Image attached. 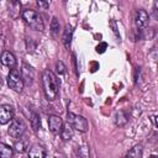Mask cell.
Returning <instances> with one entry per match:
<instances>
[{
    "instance_id": "cell-21",
    "label": "cell",
    "mask_w": 158,
    "mask_h": 158,
    "mask_svg": "<svg viewBox=\"0 0 158 158\" xmlns=\"http://www.w3.org/2000/svg\"><path fill=\"white\" fill-rule=\"evenodd\" d=\"M156 118H157V116H156V115H152V116H151V121L153 122L154 127H157V120H156Z\"/></svg>"
},
{
    "instance_id": "cell-7",
    "label": "cell",
    "mask_w": 158,
    "mask_h": 158,
    "mask_svg": "<svg viewBox=\"0 0 158 158\" xmlns=\"http://www.w3.org/2000/svg\"><path fill=\"white\" fill-rule=\"evenodd\" d=\"M14 118V107L9 104L0 105V125H6Z\"/></svg>"
},
{
    "instance_id": "cell-8",
    "label": "cell",
    "mask_w": 158,
    "mask_h": 158,
    "mask_svg": "<svg viewBox=\"0 0 158 158\" xmlns=\"http://www.w3.org/2000/svg\"><path fill=\"white\" fill-rule=\"evenodd\" d=\"M63 120L62 117L57 116V115H51L48 117V127H49V131L54 135H59L60 131H62V127H63Z\"/></svg>"
},
{
    "instance_id": "cell-16",
    "label": "cell",
    "mask_w": 158,
    "mask_h": 158,
    "mask_svg": "<svg viewBox=\"0 0 158 158\" xmlns=\"http://www.w3.org/2000/svg\"><path fill=\"white\" fill-rule=\"evenodd\" d=\"M40 125H41V121H40L38 114L35 112V111H32V112H31V126H32V128H33L35 131H37L38 127H40Z\"/></svg>"
},
{
    "instance_id": "cell-15",
    "label": "cell",
    "mask_w": 158,
    "mask_h": 158,
    "mask_svg": "<svg viewBox=\"0 0 158 158\" xmlns=\"http://www.w3.org/2000/svg\"><path fill=\"white\" fill-rule=\"evenodd\" d=\"M128 122V115L126 111H118L115 116V123L117 126H123Z\"/></svg>"
},
{
    "instance_id": "cell-13",
    "label": "cell",
    "mask_w": 158,
    "mask_h": 158,
    "mask_svg": "<svg viewBox=\"0 0 158 158\" xmlns=\"http://www.w3.org/2000/svg\"><path fill=\"white\" fill-rule=\"evenodd\" d=\"M14 157V148L6 143H0V158H12Z\"/></svg>"
},
{
    "instance_id": "cell-5",
    "label": "cell",
    "mask_w": 158,
    "mask_h": 158,
    "mask_svg": "<svg viewBox=\"0 0 158 158\" xmlns=\"http://www.w3.org/2000/svg\"><path fill=\"white\" fill-rule=\"evenodd\" d=\"M25 131H26V123H25V121H23L22 118L16 117V118H12V120H11L7 132H9V135H10L12 138L20 139V138L23 136Z\"/></svg>"
},
{
    "instance_id": "cell-1",
    "label": "cell",
    "mask_w": 158,
    "mask_h": 158,
    "mask_svg": "<svg viewBox=\"0 0 158 158\" xmlns=\"http://www.w3.org/2000/svg\"><path fill=\"white\" fill-rule=\"evenodd\" d=\"M41 80H42V88H43L46 99L48 101L56 100L59 94V80H58L57 75L52 70L46 69L42 73Z\"/></svg>"
},
{
    "instance_id": "cell-17",
    "label": "cell",
    "mask_w": 158,
    "mask_h": 158,
    "mask_svg": "<svg viewBox=\"0 0 158 158\" xmlns=\"http://www.w3.org/2000/svg\"><path fill=\"white\" fill-rule=\"evenodd\" d=\"M59 28H60V26H59L58 19H57V17H53V19H52V22H51V32H52L54 36H57V35L59 33Z\"/></svg>"
},
{
    "instance_id": "cell-19",
    "label": "cell",
    "mask_w": 158,
    "mask_h": 158,
    "mask_svg": "<svg viewBox=\"0 0 158 158\" xmlns=\"http://www.w3.org/2000/svg\"><path fill=\"white\" fill-rule=\"evenodd\" d=\"M26 148H27V147H26V143H25V142H22V141H21V138H20V142L17 141V142L15 143V149H16L17 152H21V153H22V152H25V151H26Z\"/></svg>"
},
{
    "instance_id": "cell-9",
    "label": "cell",
    "mask_w": 158,
    "mask_h": 158,
    "mask_svg": "<svg viewBox=\"0 0 158 158\" xmlns=\"http://www.w3.org/2000/svg\"><path fill=\"white\" fill-rule=\"evenodd\" d=\"M0 62L2 65L5 67H10V68H15L17 60H16V57L14 56V53L9 52V51H4L1 54H0Z\"/></svg>"
},
{
    "instance_id": "cell-6",
    "label": "cell",
    "mask_w": 158,
    "mask_h": 158,
    "mask_svg": "<svg viewBox=\"0 0 158 158\" xmlns=\"http://www.w3.org/2000/svg\"><path fill=\"white\" fill-rule=\"evenodd\" d=\"M149 22V15L144 9H137L135 15V25L139 31L146 30L147 25Z\"/></svg>"
},
{
    "instance_id": "cell-11",
    "label": "cell",
    "mask_w": 158,
    "mask_h": 158,
    "mask_svg": "<svg viewBox=\"0 0 158 158\" xmlns=\"http://www.w3.org/2000/svg\"><path fill=\"white\" fill-rule=\"evenodd\" d=\"M60 137L63 141H70L73 138V135H74V131H73V127L67 122L63 125L62 127V131H60Z\"/></svg>"
},
{
    "instance_id": "cell-4",
    "label": "cell",
    "mask_w": 158,
    "mask_h": 158,
    "mask_svg": "<svg viewBox=\"0 0 158 158\" xmlns=\"http://www.w3.org/2000/svg\"><path fill=\"white\" fill-rule=\"evenodd\" d=\"M7 84H9L10 89H12L14 91H16V93L22 91L25 83H23V79H22L19 69H16V68L10 69L9 75H7Z\"/></svg>"
},
{
    "instance_id": "cell-2",
    "label": "cell",
    "mask_w": 158,
    "mask_h": 158,
    "mask_svg": "<svg viewBox=\"0 0 158 158\" xmlns=\"http://www.w3.org/2000/svg\"><path fill=\"white\" fill-rule=\"evenodd\" d=\"M21 16H22V20H23L32 30L41 31V32L44 30V22H43V20H42V16H41L37 11H35V10H32V9H25V10L22 11Z\"/></svg>"
},
{
    "instance_id": "cell-3",
    "label": "cell",
    "mask_w": 158,
    "mask_h": 158,
    "mask_svg": "<svg viewBox=\"0 0 158 158\" xmlns=\"http://www.w3.org/2000/svg\"><path fill=\"white\" fill-rule=\"evenodd\" d=\"M67 122L73 127V130H77L79 132H86L89 128V123L84 116L68 112L67 114Z\"/></svg>"
},
{
    "instance_id": "cell-18",
    "label": "cell",
    "mask_w": 158,
    "mask_h": 158,
    "mask_svg": "<svg viewBox=\"0 0 158 158\" xmlns=\"http://www.w3.org/2000/svg\"><path fill=\"white\" fill-rule=\"evenodd\" d=\"M56 70H57V73H58L59 75H63V74H65V72H67V67H65V64H64L62 60H58V62L56 63Z\"/></svg>"
},
{
    "instance_id": "cell-20",
    "label": "cell",
    "mask_w": 158,
    "mask_h": 158,
    "mask_svg": "<svg viewBox=\"0 0 158 158\" xmlns=\"http://www.w3.org/2000/svg\"><path fill=\"white\" fill-rule=\"evenodd\" d=\"M37 5H38L40 7H44V9H47V7L49 6V2H46V1H41V0H38V1H37Z\"/></svg>"
},
{
    "instance_id": "cell-14",
    "label": "cell",
    "mask_w": 158,
    "mask_h": 158,
    "mask_svg": "<svg viewBox=\"0 0 158 158\" xmlns=\"http://www.w3.org/2000/svg\"><path fill=\"white\" fill-rule=\"evenodd\" d=\"M142 154H143L142 146H141V144H136V146H133V147L126 153V157H125V158H142Z\"/></svg>"
},
{
    "instance_id": "cell-10",
    "label": "cell",
    "mask_w": 158,
    "mask_h": 158,
    "mask_svg": "<svg viewBox=\"0 0 158 158\" xmlns=\"http://www.w3.org/2000/svg\"><path fill=\"white\" fill-rule=\"evenodd\" d=\"M46 148L41 144H32L28 149V158H46Z\"/></svg>"
},
{
    "instance_id": "cell-12",
    "label": "cell",
    "mask_w": 158,
    "mask_h": 158,
    "mask_svg": "<svg viewBox=\"0 0 158 158\" xmlns=\"http://www.w3.org/2000/svg\"><path fill=\"white\" fill-rule=\"evenodd\" d=\"M72 37H73V27L70 25H67L64 31H63V36H62V41L64 43L65 47H69L70 46V42H72Z\"/></svg>"
}]
</instances>
